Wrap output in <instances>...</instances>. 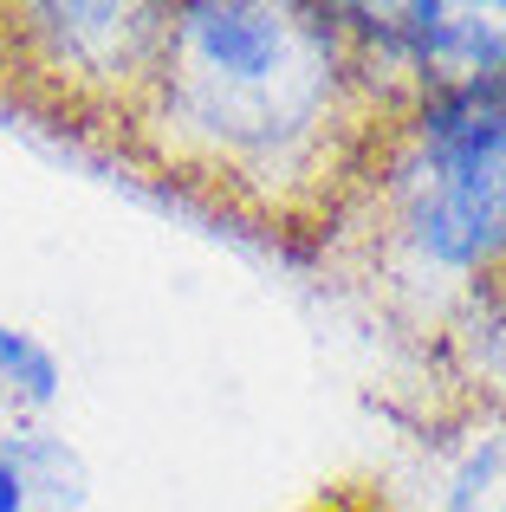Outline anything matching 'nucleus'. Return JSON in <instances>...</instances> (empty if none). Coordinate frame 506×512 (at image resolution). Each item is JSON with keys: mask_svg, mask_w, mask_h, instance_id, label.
<instances>
[{"mask_svg": "<svg viewBox=\"0 0 506 512\" xmlns=\"http://www.w3.org/2000/svg\"><path fill=\"white\" fill-rule=\"evenodd\" d=\"M33 500H78V461L46 435L0 448V512H33Z\"/></svg>", "mask_w": 506, "mask_h": 512, "instance_id": "obj_4", "label": "nucleus"}, {"mask_svg": "<svg viewBox=\"0 0 506 512\" xmlns=\"http://www.w3.org/2000/svg\"><path fill=\"white\" fill-rule=\"evenodd\" d=\"M0 383L26 402H52L59 396V357L33 338V331H7L0 325Z\"/></svg>", "mask_w": 506, "mask_h": 512, "instance_id": "obj_5", "label": "nucleus"}, {"mask_svg": "<svg viewBox=\"0 0 506 512\" xmlns=\"http://www.w3.org/2000/svg\"><path fill=\"white\" fill-rule=\"evenodd\" d=\"M455 512H506V435L487 441V448L461 467Z\"/></svg>", "mask_w": 506, "mask_h": 512, "instance_id": "obj_6", "label": "nucleus"}, {"mask_svg": "<svg viewBox=\"0 0 506 512\" xmlns=\"http://www.w3.org/2000/svg\"><path fill=\"white\" fill-rule=\"evenodd\" d=\"M403 33L429 65L468 85L506 72V7H409Z\"/></svg>", "mask_w": 506, "mask_h": 512, "instance_id": "obj_3", "label": "nucleus"}, {"mask_svg": "<svg viewBox=\"0 0 506 512\" xmlns=\"http://www.w3.org/2000/svg\"><path fill=\"white\" fill-rule=\"evenodd\" d=\"M416 240L448 266H474L506 247V72L468 85L429 117Z\"/></svg>", "mask_w": 506, "mask_h": 512, "instance_id": "obj_2", "label": "nucleus"}, {"mask_svg": "<svg viewBox=\"0 0 506 512\" xmlns=\"http://www.w3.org/2000/svg\"><path fill=\"white\" fill-rule=\"evenodd\" d=\"M182 46H189V91L202 117L234 137H273V130L305 124L325 91L318 39L292 13L195 7Z\"/></svg>", "mask_w": 506, "mask_h": 512, "instance_id": "obj_1", "label": "nucleus"}]
</instances>
